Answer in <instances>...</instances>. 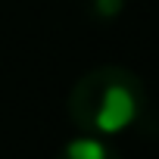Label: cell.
<instances>
[{
  "label": "cell",
  "instance_id": "6da1fadb",
  "mask_svg": "<svg viewBox=\"0 0 159 159\" xmlns=\"http://www.w3.org/2000/svg\"><path fill=\"white\" fill-rule=\"evenodd\" d=\"M69 119L81 134L116 137L131 131L147 112V88L140 75L125 66H97L69 91Z\"/></svg>",
  "mask_w": 159,
  "mask_h": 159
},
{
  "label": "cell",
  "instance_id": "7a4b0ae2",
  "mask_svg": "<svg viewBox=\"0 0 159 159\" xmlns=\"http://www.w3.org/2000/svg\"><path fill=\"white\" fill-rule=\"evenodd\" d=\"M56 159H122L119 150L97 134H78L72 140H66L56 153Z\"/></svg>",
  "mask_w": 159,
  "mask_h": 159
},
{
  "label": "cell",
  "instance_id": "3957f363",
  "mask_svg": "<svg viewBox=\"0 0 159 159\" xmlns=\"http://www.w3.org/2000/svg\"><path fill=\"white\" fill-rule=\"evenodd\" d=\"M81 7L94 22H116L125 10V0H81Z\"/></svg>",
  "mask_w": 159,
  "mask_h": 159
}]
</instances>
